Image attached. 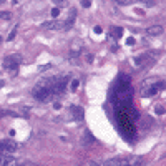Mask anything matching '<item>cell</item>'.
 <instances>
[{"label": "cell", "mask_w": 166, "mask_h": 166, "mask_svg": "<svg viewBox=\"0 0 166 166\" xmlns=\"http://www.w3.org/2000/svg\"><path fill=\"white\" fill-rule=\"evenodd\" d=\"M58 15H60V8H58V7L52 8V17H53V18H55V17H58Z\"/></svg>", "instance_id": "5bb4252c"}, {"label": "cell", "mask_w": 166, "mask_h": 166, "mask_svg": "<svg viewBox=\"0 0 166 166\" xmlns=\"http://www.w3.org/2000/svg\"><path fill=\"white\" fill-rule=\"evenodd\" d=\"M70 111L77 120H83V110L80 106H70Z\"/></svg>", "instance_id": "ba28073f"}, {"label": "cell", "mask_w": 166, "mask_h": 166, "mask_svg": "<svg viewBox=\"0 0 166 166\" xmlns=\"http://www.w3.org/2000/svg\"><path fill=\"white\" fill-rule=\"evenodd\" d=\"M163 32H165L163 25H153V27H148V28H146V35L148 37H158V35H161Z\"/></svg>", "instance_id": "8992f818"}, {"label": "cell", "mask_w": 166, "mask_h": 166, "mask_svg": "<svg viewBox=\"0 0 166 166\" xmlns=\"http://www.w3.org/2000/svg\"><path fill=\"white\" fill-rule=\"evenodd\" d=\"M87 62H88V63L93 62V55H87Z\"/></svg>", "instance_id": "7402d4cb"}, {"label": "cell", "mask_w": 166, "mask_h": 166, "mask_svg": "<svg viewBox=\"0 0 166 166\" xmlns=\"http://www.w3.org/2000/svg\"><path fill=\"white\" fill-rule=\"evenodd\" d=\"M43 28H47V30H62L63 28V22H58V20H48L43 23Z\"/></svg>", "instance_id": "5b68a950"}, {"label": "cell", "mask_w": 166, "mask_h": 166, "mask_svg": "<svg viewBox=\"0 0 166 166\" xmlns=\"http://www.w3.org/2000/svg\"><path fill=\"white\" fill-rule=\"evenodd\" d=\"M80 87V82H78L77 78H73V80H70L68 82V90H72V91H75V90Z\"/></svg>", "instance_id": "8fae6325"}, {"label": "cell", "mask_w": 166, "mask_h": 166, "mask_svg": "<svg viewBox=\"0 0 166 166\" xmlns=\"http://www.w3.org/2000/svg\"><path fill=\"white\" fill-rule=\"evenodd\" d=\"M156 113H158V115H163V113H165V108H163L161 105H160V106H156Z\"/></svg>", "instance_id": "2e32d148"}, {"label": "cell", "mask_w": 166, "mask_h": 166, "mask_svg": "<svg viewBox=\"0 0 166 166\" xmlns=\"http://www.w3.org/2000/svg\"><path fill=\"white\" fill-rule=\"evenodd\" d=\"M155 4H156V2H151V0H148V2H145V5H146V7H153V5H155Z\"/></svg>", "instance_id": "44dd1931"}, {"label": "cell", "mask_w": 166, "mask_h": 166, "mask_svg": "<svg viewBox=\"0 0 166 166\" xmlns=\"http://www.w3.org/2000/svg\"><path fill=\"white\" fill-rule=\"evenodd\" d=\"M17 30H18V27H13V28H12V30H10V33H8V37H7V40H8V42H10V40H13V38H15V37H17Z\"/></svg>", "instance_id": "7c38bea8"}, {"label": "cell", "mask_w": 166, "mask_h": 166, "mask_svg": "<svg viewBox=\"0 0 166 166\" xmlns=\"http://www.w3.org/2000/svg\"><path fill=\"white\" fill-rule=\"evenodd\" d=\"M82 50H83V43L80 40H75L72 45H70V58H73V60H75V58L82 53Z\"/></svg>", "instance_id": "277c9868"}, {"label": "cell", "mask_w": 166, "mask_h": 166, "mask_svg": "<svg viewBox=\"0 0 166 166\" xmlns=\"http://www.w3.org/2000/svg\"><path fill=\"white\" fill-rule=\"evenodd\" d=\"M0 42H2V37H0Z\"/></svg>", "instance_id": "d4e9b609"}, {"label": "cell", "mask_w": 166, "mask_h": 166, "mask_svg": "<svg viewBox=\"0 0 166 166\" xmlns=\"http://www.w3.org/2000/svg\"><path fill=\"white\" fill-rule=\"evenodd\" d=\"M4 116H12V118H18L20 115L15 113V111H10V110H5V108H0V118Z\"/></svg>", "instance_id": "30bf717a"}, {"label": "cell", "mask_w": 166, "mask_h": 166, "mask_svg": "<svg viewBox=\"0 0 166 166\" xmlns=\"http://www.w3.org/2000/svg\"><path fill=\"white\" fill-rule=\"evenodd\" d=\"M4 85H5V82H2V80H0V88H2V87H4Z\"/></svg>", "instance_id": "cb8c5ba5"}, {"label": "cell", "mask_w": 166, "mask_h": 166, "mask_svg": "<svg viewBox=\"0 0 166 166\" xmlns=\"http://www.w3.org/2000/svg\"><path fill=\"white\" fill-rule=\"evenodd\" d=\"M53 108H55V110H60V108H62V103H53Z\"/></svg>", "instance_id": "603a6c76"}, {"label": "cell", "mask_w": 166, "mask_h": 166, "mask_svg": "<svg viewBox=\"0 0 166 166\" xmlns=\"http://www.w3.org/2000/svg\"><path fill=\"white\" fill-rule=\"evenodd\" d=\"M0 18H2V20H10L12 13L10 12H0Z\"/></svg>", "instance_id": "4fadbf2b"}, {"label": "cell", "mask_w": 166, "mask_h": 166, "mask_svg": "<svg viewBox=\"0 0 166 166\" xmlns=\"http://www.w3.org/2000/svg\"><path fill=\"white\" fill-rule=\"evenodd\" d=\"M115 100L116 103H126L131 100V90L130 88H121V90H116L115 93Z\"/></svg>", "instance_id": "3957f363"}, {"label": "cell", "mask_w": 166, "mask_h": 166, "mask_svg": "<svg viewBox=\"0 0 166 166\" xmlns=\"http://www.w3.org/2000/svg\"><path fill=\"white\" fill-rule=\"evenodd\" d=\"M93 141H95V138L91 136L90 131H85V133H83V140H82V145L83 146H85V145H91Z\"/></svg>", "instance_id": "9c48e42d"}, {"label": "cell", "mask_w": 166, "mask_h": 166, "mask_svg": "<svg viewBox=\"0 0 166 166\" xmlns=\"http://www.w3.org/2000/svg\"><path fill=\"white\" fill-rule=\"evenodd\" d=\"M90 5H91V2H88V0H83L82 2V7H85V8H88Z\"/></svg>", "instance_id": "e0dca14e"}, {"label": "cell", "mask_w": 166, "mask_h": 166, "mask_svg": "<svg viewBox=\"0 0 166 166\" xmlns=\"http://www.w3.org/2000/svg\"><path fill=\"white\" fill-rule=\"evenodd\" d=\"M18 166H38V165H35V163H30V161H27V163H20Z\"/></svg>", "instance_id": "ac0fdd59"}, {"label": "cell", "mask_w": 166, "mask_h": 166, "mask_svg": "<svg viewBox=\"0 0 166 166\" xmlns=\"http://www.w3.org/2000/svg\"><path fill=\"white\" fill-rule=\"evenodd\" d=\"M17 150H18V143H15V141H10V140L0 141V151H2V153L12 155V153H15Z\"/></svg>", "instance_id": "7a4b0ae2"}, {"label": "cell", "mask_w": 166, "mask_h": 166, "mask_svg": "<svg viewBox=\"0 0 166 166\" xmlns=\"http://www.w3.org/2000/svg\"><path fill=\"white\" fill-rule=\"evenodd\" d=\"M22 62L20 55H10V57L4 58V68L7 72H10L12 75H17V70H18V65Z\"/></svg>", "instance_id": "6da1fadb"}, {"label": "cell", "mask_w": 166, "mask_h": 166, "mask_svg": "<svg viewBox=\"0 0 166 166\" xmlns=\"http://www.w3.org/2000/svg\"><path fill=\"white\" fill-rule=\"evenodd\" d=\"M126 45H135V38H126Z\"/></svg>", "instance_id": "d6986e66"}, {"label": "cell", "mask_w": 166, "mask_h": 166, "mask_svg": "<svg viewBox=\"0 0 166 166\" xmlns=\"http://www.w3.org/2000/svg\"><path fill=\"white\" fill-rule=\"evenodd\" d=\"M93 32H95V33H101L103 30H101V27H100V25H96V27L93 28Z\"/></svg>", "instance_id": "ffe728a7"}, {"label": "cell", "mask_w": 166, "mask_h": 166, "mask_svg": "<svg viewBox=\"0 0 166 166\" xmlns=\"http://www.w3.org/2000/svg\"><path fill=\"white\" fill-rule=\"evenodd\" d=\"M50 67H52V65H50V63H47V65H42V67H38V70H40V72H45V70H48Z\"/></svg>", "instance_id": "9a60e30c"}, {"label": "cell", "mask_w": 166, "mask_h": 166, "mask_svg": "<svg viewBox=\"0 0 166 166\" xmlns=\"http://www.w3.org/2000/svg\"><path fill=\"white\" fill-rule=\"evenodd\" d=\"M75 17H77V12L73 10V12H70V15H68V18L65 22H63V28L62 30H68L70 27L73 25V22H75Z\"/></svg>", "instance_id": "52a82bcc"}]
</instances>
